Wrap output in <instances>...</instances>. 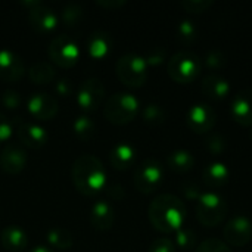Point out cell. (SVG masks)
Masks as SVG:
<instances>
[{"mask_svg": "<svg viewBox=\"0 0 252 252\" xmlns=\"http://www.w3.org/2000/svg\"><path fill=\"white\" fill-rule=\"evenodd\" d=\"M72 131L78 140L89 143L96 136V123L89 115H78L72 123Z\"/></svg>", "mask_w": 252, "mask_h": 252, "instance_id": "cell-26", "label": "cell"}, {"mask_svg": "<svg viewBox=\"0 0 252 252\" xmlns=\"http://www.w3.org/2000/svg\"><path fill=\"white\" fill-rule=\"evenodd\" d=\"M250 139H251V140H252V130H251V131H250Z\"/></svg>", "mask_w": 252, "mask_h": 252, "instance_id": "cell-45", "label": "cell"}, {"mask_svg": "<svg viewBox=\"0 0 252 252\" xmlns=\"http://www.w3.org/2000/svg\"><path fill=\"white\" fill-rule=\"evenodd\" d=\"M27 152L22 146L9 143L0 152V170L9 176L21 174L27 167Z\"/></svg>", "mask_w": 252, "mask_h": 252, "instance_id": "cell-14", "label": "cell"}, {"mask_svg": "<svg viewBox=\"0 0 252 252\" xmlns=\"http://www.w3.org/2000/svg\"><path fill=\"white\" fill-rule=\"evenodd\" d=\"M176 34L182 43L190 44V43L196 41V38H198V28L190 19H183L179 22Z\"/></svg>", "mask_w": 252, "mask_h": 252, "instance_id": "cell-31", "label": "cell"}, {"mask_svg": "<svg viewBox=\"0 0 252 252\" xmlns=\"http://www.w3.org/2000/svg\"><path fill=\"white\" fill-rule=\"evenodd\" d=\"M71 176L75 189L87 198L99 195L108 183V173L103 162L90 154L80 155L74 161Z\"/></svg>", "mask_w": 252, "mask_h": 252, "instance_id": "cell-2", "label": "cell"}, {"mask_svg": "<svg viewBox=\"0 0 252 252\" xmlns=\"http://www.w3.org/2000/svg\"><path fill=\"white\" fill-rule=\"evenodd\" d=\"M84 16V7L77 4V3H68L62 7L59 13V21L62 22L63 27L72 28L77 27Z\"/></svg>", "mask_w": 252, "mask_h": 252, "instance_id": "cell-28", "label": "cell"}, {"mask_svg": "<svg viewBox=\"0 0 252 252\" xmlns=\"http://www.w3.org/2000/svg\"><path fill=\"white\" fill-rule=\"evenodd\" d=\"M201 92L210 99L223 100L230 93V83L219 74H208L202 78Z\"/></svg>", "mask_w": 252, "mask_h": 252, "instance_id": "cell-21", "label": "cell"}, {"mask_svg": "<svg viewBox=\"0 0 252 252\" xmlns=\"http://www.w3.org/2000/svg\"><path fill=\"white\" fill-rule=\"evenodd\" d=\"M229 213L227 201L217 192H202L196 201V219L205 227L220 226Z\"/></svg>", "mask_w": 252, "mask_h": 252, "instance_id": "cell-5", "label": "cell"}, {"mask_svg": "<svg viewBox=\"0 0 252 252\" xmlns=\"http://www.w3.org/2000/svg\"><path fill=\"white\" fill-rule=\"evenodd\" d=\"M24 7L28 10V21L31 27L41 32L47 34L56 30L59 25V15L49 6H46L40 0H30V1H22L21 3Z\"/></svg>", "mask_w": 252, "mask_h": 252, "instance_id": "cell-9", "label": "cell"}, {"mask_svg": "<svg viewBox=\"0 0 252 252\" xmlns=\"http://www.w3.org/2000/svg\"><path fill=\"white\" fill-rule=\"evenodd\" d=\"M179 4L189 13H202L214 6V0H183Z\"/></svg>", "mask_w": 252, "mask_h": 252, "instance_id": "cell-34", "label": "cell"}, {"mask_svg": "<svg viewBox=\"0 0 252 252\" xmlns=\"http://www.w3.org/2000/svg\"><path fill=\"white\" fill-rule=\"evenodd\" d=\"M96 4L103 9H108V10H117V9H121L123 6H126L127 1L126 0H97Z\"/></svg>", "mask_w": 252, "mask_h": 252, "instance_id": "cell-42", "label": "cell"}, {"mask_svg": "<svg viewBox=\"0 0 252 252\" xmlns=\"http://www.w3.org/2000/svg\"><path fill=\"white\" fill-rule=\"evenodd\" d=\"M12 134H13L12 123L9 121V118L3 112H0V143L9 142Z\"/></svg>", "mask_w": 252, "mask_h": 252, "instance_id": "cell-39", "label": "cell"}, {"mask_svg": "<svg viewBox=\"0 0 252 252\" xmlns=\"http://www.w3.org/2000/svg\"><path fill=\"white\" fill-rule=\"evenodd\" d=\"M177 248L174 245V242L170 239V238H157L151 245H149V250L148 252H176Z\"/></svg>", "mask_w": 252, "mask_h": 252, "instance_id": "cell-37", "label": "cell"}, {"mask_svg": "<svg viewBox=\"0 0 252 252\" xmlns=\"http://www.w3.org/2000/svg\"><path fill=\"white\" fill-rule=\"evenodd\" d=\"M195 164H196L195 157L192 155V152H189L186 149H176L167 157L168 168L177 174L189 173L190 170H193Z\"/></svg>", "mask_w": 252, "mask_h": 252, "instance_id": "cell-24", "label": "cell"}, {"mask_svg": "<svg viewBox=\"0 0 252 252\" xmlns=\"http://www.w3.org/2000/svg\"><path fill=\"white\" fill-rule=\"evenodd\" d=\"M47 55L52 63L62 69H69L78 62L81 50L78 44L68 35H56L47 47Z\"/></svg>", "mask_w": 252, "mask_h": 252, "instance_id": "cell-7", "label": "cell"}, {"mask_svg": "<svg viewBox=\"0 0 252 252\" xmlns=\"http://www.w3.org/2000/svg\"><path fill=\"white\" fill-rule=\"evenodd\" d=\"M30 252H53L50 248H47V247H43V245H38V247H35V248H32Z\"/></svg>", "mask_w": 252, "mask_h": 252, "instance_id": "cell-44", "label": "cell"}, {"mask_svg": "<svg viewBox=\"0 0 252 252\" xmlns=\"http://www.w3.org/2000/svg\"><path fill=\"white\" fill-rule=\"evenodd\" d=\"M164 180V168L157 159H145L134 173V188L143 193L151 195L158 190Z\"/></svg>", "mask_w": 252, "mask_h": 252, "instance_id": "cell-8", "label": "cell"}, {"mask_svg": "<svg viewBox=\"0 0 252 252\" xmlns=\"http://www.w3.org/2000/svg\"><path fill=\"white\" fill-rule=\"evenodd\" d=\"M217 123L216 111L207 103H196L190 106L186 115L188 127L196 134H207L210 133Z\"/></svg>", "mask_w": 252, "mask_h": 252, "instance_id": "cell-11", "label": "cell"}, {"mask_svg": "<svg viewBox=\"0 0 252 252\" xmlns=\"http://www.w3.org/2000/svg\"><path fill=\"white\" fill-rule=\"evenodd\" d=\"M227 62V56L221 50H211L205 55L204 63L210 69H221Z\"/></svg>", "mask_w": 252, "mask_h": 252, "instance_id": "cell-36", "label": "cell"}, {"mask_svg": "<svg viewBox=\"0 0 252 252\" xmlns=\"http://www.w3.org/2000/svg\"><path fill=\"white\" fill-rule=\"evenodd\" d=\"M148 68L149 66L143 56L136 53H126L118 58L115 63V74L124 86L139 89L148 80Z\"/></svg>", "mask_w": 252, "mask_h": 252, "instance_id": "cell-6", "label": "cell"}, {"mask_svg": "<svg viewBox=\"0 0 252 252\" xmlns=\"http://www.w3.org/2000/svg\"><path fill=\"white\" fill-rule=\"evenodd\" d=\"M25 62L9 49L0 50V80L4 83H18L25 75Z\"/></svg>", "mask_w": 252, "mask_h": 252, "instance_id": "cell-15", "label": "cell"}, {"mask_svg": "<svg viewBox=\"0 0 252 252\" xmlns=\"http://www.w3.org/2000/svg\"><path fill=\"white\" fill-rule=\"evenodd\" d=\"M90 224L97 232H108L115 224V210L105 199L96 201L90 208Z\"/></svg>", "mask_w": 252, "mask_h": 252, "instance_id": "cell-17", "label": "cell"}, {"mask_svg": "<svg viewBox=\"0 0 252 252\" xmlns=\"http://www.w3.org/2000/svg\"><path fill=\"white\" fill-rule=\"evenodd\" d=\"M27 111L32 118L38 121H50L56 117L59 111V105L53 96L44 92H37L28 97Z\"/></svg>", "mask_w": 252, "mask_h": 252, "instance_id": "cell-13", "label": "cell"}, {"mask_svg": "<svg viewBox=\"0 0 252 252\" xmlns=\"http://www.w3.org/2000/svg\"><path fill=\"white\" fill-rule=\"evenodd\" d=\"M86 49L92 59H94V61L105 59L112 49V38H111L109 32L102 31V30L93 31L87 40Z\"/></svg>", "mask_w": 252, "mask_h": 252, "instance_id": "cell-20", "label": "cell"}, {"mask_svg": "<svg viewBox=\"0 0 252 252\" xmlns=\"http://www.w3.org/2000/svg\"><path fill=\"white\" fill-rule=\"evenodd\" d=\"M182 192L185 195V198L188 201H198L202 195L199 186L195 183V182H189V183H185L183 188H182Z\"/></svg>", "mask_w": 252, "mask_h": 252, "instance_id": "cell-40", "label": "cell"}, {"mask_svg": "<svg viewBox=\"0 0 252 252\" xmlns=\"http://www.w3.org/2000/svg\"><path fill=\"white\" fill-rule=\"evenodd\" d=\"M0 102L1 105L6 108V109H10V111H15L21 106L22 103V97L21 94L16 92V90H12V89H6L1 92L0 94Z\"/></svg>", "mask_w": 252, "mask_h": 252, "instance_id": "cell-35", "label": "cell"}, {"mask_svg": "<svg viewBox=\"0 0 252 252\" xmlns=\"http://www.w3.org/2000/svg\"><path fill=\"white\" fill-rule=\"evenodd\" d=\"M202 71V59L190 50L176 52L167 63L170 78L179 84H189L198 78Z\"/></svg>", "mask_w": 252, "mask_h": 252, "instance_id": "cell-4", "label": "cell"}, {"mask_svg": "<svg viewBox=\"0 0 252 252\" xmlns=\"http://www.w3.org/2000/svg\"><path fill=\"white\" fill-rule=\"evenodd\" d=\"M0 242L6 251H24L28 245V236L24 229L18 226H7L1 230Z\"/></svg>", "mask_w": 252, "mask_h": 252, "instance_id": "cell-22", "label": "cell"}, {"mask_svg": "<svg viewBox=\"0 0 252 252\" xmlns=\"http://www.w3.org/2000/svg\"><path fill=\"white\" fill-rule=\"evenodd\" d=\"M142 118L146 124L149 126H161L165 123L167 120V112L165 109L161 106V105H157V103H149L146 105L143 109H142Z\"/></svg>", "mask_w": 252, "mask_h": 252, "instance_id": "cell-29", "label": "cell"}, {"mask_svg": "<svg viewBox=\"0 0 252 252\" xmlns=\"http://www.w3.org/2000/svg\"><path fill=\"white\" fill-rule=\"evenodd\" d=\"M18 139L22 146L28 149H40L47 140L49 134L44 127L35 123H21L18 127Z\"/></svg>", "mask_w": 252, "mask_h": 252, "instance_id": "cell-18", "label": "cell"}, {"mask_svg": "<svg viewBox=\"0 0 252 252\" xmlns=\"http://www.w3.org/2000/svg\"><path fill=\"white\" fill-rule=\"evenodd\" d=\"M140 111L139 99L128 92H118L106 99L103 117L114 126H126L131 123Z\"/></svg>", "mask_w": 252, "mask_h": 252, "instance_id": "cell-3", "label": "cell"}, {"mask_svg": "<svg viewBox=\"0 0 252 252\" xmlns=\"http://www.w3.org/2000/svg\"><path fill=\"white\" fill-rule=\"evenodd\" d=\"M195 252H233L232 248L224 242V241H220V239H216V238H211V239H207L204 242H201Z\"/></svg>", "mask_w": 252, "mask_h": 252, "instance_id": "cell-33", "label": "cell"}, {"mask_svg": "<svg viewBox=\"0 0 252 252\" xmlns=\"http://www.w3.org/2000/svg\"><path fill=\"white\" fill-rule=\"evenodd\" d=\"M55 75H56L55 68L46 61H38L32 63L28 69V78L31 80V83L37 86H44L52 83L55 80Z\"/></svg>", "mask_w": 252, "mask_h": 252, "instance_id": "cell-25", "label": "cell"}, {"mask_svg": "<svg viewBox=\"0 0 252 252\" xmlns=\"http://www.w3.org/2000/svg\"><path fill=\"white\" fill-rule=\"evenodd\" d=\"M224 242L229 247H245L252 239V223L245 216L232 217L223 229Z\"/></svg>", "mask_w": 252, "mask_h": 252, "instance_id": "cell-12", "label": "cell"}, {"mask_svg": "<svg viewBox=\"0 0 252 252\" xmlns=\"http://www.w3.org/2000/svg\"><path fill=\"white\" fill-rule=\"evenodd\" d=\"M46 239L50 247L61 250V251H66V250L72 248V245H74V235L63 227L50 229L46 235Z\"/></svg>", "mask_w": 252, "mask_h": 252, "instance_id": "cell-27", "label": "cell"}, {"mask_svg": "<svg viewBox=\"0 0 252 252\" xmlns=\"http://www.w3.org/2000/svg\"><path fill=\"white\" fill-rule=\"evenodd\" d=\"M105 86L99 78H87L84 80L78 90H77V105L80 106V109L86 111V112H93L96 109H99V106L103 103L105 100Z\"/></svg>", "mask_w": 252, "mask_h": 252, "instance_id": "cell-10", "label": "cell"}, {"mask_svg": "<svg viewBox=\"0 0 252 252\" xmlns=\"http://www.w3.org/2000/svg\"><path fill=\"white\" fill-rule=\"evenodd\" d=\"M202 177L208 188L219 189V188H223L230 180V170L226 164L216 161V162L208 164L204 168Z\"/></svg>", "mask_w": 252, "mask_h": 252, "instance_id": "cell-23", "label": "cell"}, {"mask_svg": "<svg viewBox=\"0 0 252 252\" xmlns=\"http://www.w3.org/2000/svg\"><path fill=\"white\" fill-rule=\"evenodd\" d=\"M174 245L176 248H180V250H193L196 248V242H198V238H196V233L192 230V229H185L182 227L180 230H177L174 233Z\"/></svg>", "mask_w": 252, "mask_h": 252, "instance_id": "cell-30", "label": "cell"}, {"mask_svg": "<svg viewBox=\"0 0 252 252\" xmlns=\"http://www.w3.org/2000/svg\"><path fill=\"white\" fill-rule=\"evenodd\" d=\"M55 92L58 96L61 97H68L72 94V81H69L68 78H61L56 81L55 84Z\"/></svg>", "mask_w": 252, "mask_h": 252, "instance_id": "cell-41", "label": "cell"}, {"mask_svg": "<svg viewBox=\"0 0 252 252\" xmlns=\"http://www.w3.org/2000/svg\"><path fill=\"white\" fill-rule=\"evenodd\" d=\"M205 148L211 155H216V157L223 155L226 152V149H227V140L219 133L210 134L207 142H205Z\"/></svg>", "mask_w": 252, "mask_h": 252, "instance_id": "cell-32", "label": "cell"}, {"mask_svg": "<svg viewBox=\"0 0 252 252\" xmlns=\"http://www.w3.org/2000/svg\"><path fill=\"white\" fill-rule=\"evenodd\" d=\"M109 164L118 171H126L131 168L136 162V149L130 143H117L108 155Z\"/></svg>", "mask_w": 252, "mask_h": 252, "instance_id": "cell-19", "label": "cell"}, {"mask_svg": "<svg viewBox=\"0 0 252 252\" xmlns=\"http://www.w3.org/2000/svg\"><path fill=\"white\" fill-rule=\"evenodd\" d=\"M230 115L239 126L252 127V89H242L233 96Z\"/></svg>", "mask_w": 252, "mask_h": 252, "instance_id": "cell-16", "label": "cell"}, {"mask_svg": "<svg viewBox=\"0 0 252 252\" xmlns=\"http://www.w3.org/2000/svg\"><path fill=\"white\" fill-rule=\"evenodd\" d=\"M165 56H167V53H165V50H164V49H161V47H155V49L149 50V52H148V55H146V56H143V58H145V61H146L148 66H158V65H161V63L165 61Z\"/></svg>", "mask_w": 252, "mask_h": 252, "instance_id": "cell-38", "label": "cell"}, {"mask_svg": "<svg viewBox=\"0 0 252 252\" xmlns=\"http://www.w3.org/2000/svg\"><path fill=\"white\" fill-rule=\"evenodd\" d=\"M148 219L155 230L164 235L176 233L186 220V205L176 195H159L149 204Z\"/></svg>", "mask_w": 252, "mask_h": 252, "instance_id": "cell-1", "label": "cell"}, {"mask_svg": "<svg viewBox=\"0 0 252 252\" xmlns=\"http://www.w3.org/2000/svg\"><path fill=\"white\" fill-rule=\"evenodd\" d=\"M108 193H109V196H111L112 199H115V201H121V199L124 198V189H123L120 185L111 186L109 190H108Z\"/></svg>", "mask_w": 252, "mask_h": 252, "instance_id": "cell-43", "label": "cell"}]
</instances>
